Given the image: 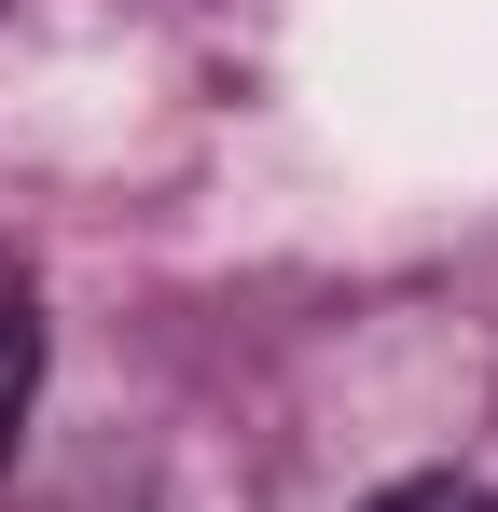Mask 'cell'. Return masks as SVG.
<instances>
[{
    "label": "cell",
    "instance_id": "7a4b0ae2",
    "mask_svg": "<svg viewBox=\"0 0 498 512\" xmlns=\"http://www.w3.org/2000/svg\"><path fill=\"white\" fill-rule=\"evenodd\" d=\"M360 512H498L485 485H443V471H429V485H388V499H360Z\"/></svg>",
    "mask_w": 498,
    "mask_h": 512
},
{
    "label": "cell",
    "instance_id": "6da1fadb",
    "mask_svg": "<svg viewBox=\"0 0 498 512\" xmlns=\"http://www.w3.org/2000/svg\"><path fill=\"white\" fill-rule=\"evenodd\" d=\"M28 388H42V305L0 277V443H14V416H28Z\"/></svg>",
    "mask_w": 498,
    "mask_h": 512
}]
</instances>
